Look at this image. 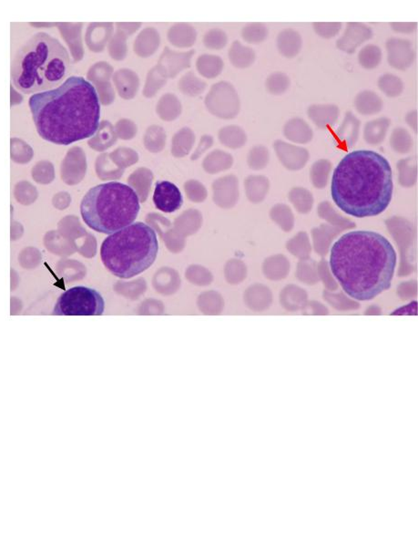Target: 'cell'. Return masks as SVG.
<instances>
[{
    "mask_svg": "<svg viewBox=\"0 0 418 548\" xmlns=\"http://www.w3.org/2000/svg\"><path fill=\"white\" fill-rule=\"evenodd\" d=\"M289 198L298 211L306 212L311 209L312 196L309 191L304 189V188H293L289 193Z\"/></svg>",
    "mask_w": 418,
    "mask_h": 548,
    "instance_id": "cb8c5ba5",
    "label": "cell"
},
{
    "mask_svg": "<svg viewBox=\"0 0 418 548\" xmlns=\"http://www.w3.org/2000/svg\"><path fill=\"white\" fill-rule=\"evenodd\" d=\"M158 251L159 241L153 229L136 222L110 235L102 243L101 257L112 275L129 279L149 270Z\"/></svg>",
    "mask_w": 418,
    "mask_h": 548,
    "instance_id": "5b68a950",
    "label": "cell"
},
{
    "mask_svg": "<svg viewBox=\"0 0 418 548\" xmlns=\"http://www.w3.org/2000/svg\"><path fill=\"white\" fill-rule=\"evenodd\" d=\"M329 263L349 297L371 300L391 287L397 253L384 235L351 231L334 243Z\"/></svg>",
    "mask_w": 418,
    "mask_h": 548,
    "instance_id": "7a4b0ae2",
    "label": "cell"
},
{
    "mask_svg": "<svg viewBox=\"0 0 418 548\" xmlns=\"http://www.w3.org/2000/svg\"><path fill=\"white\" fill-rule=\"evenodd\" d=\"M140 209L137 193L120 182L96 185L88 191L80 204L86 225L105 235H112L134 224Z\"/></svg>",
    "mask_w": 418,
    "mask_h": 548,
    "instance_id": "8992f818",
    "label": "cell"
},
{
    "mask_svg": "<svg viewBox=\"0 0 418 548\" xmlns=\"http://www.w3.org/2000/svg\"><path fill=\"white\" fill-rule=\"evenodd\" d=\"M232 56H234V62L235 64H238V63H241V64L245 66L247 64H250L251 62H253L254 59V52L251 51V49H247L246 48H243L240 49L236 47L234 49V53H232Z\"/></svg>",
    "mask_w": 418,
    "mask_h": 548,
    "instance_id": "83f0119b",
    "label": "cell"
},
{
    "mask_svg": "<svg viewBox=\"0 0 418 548\" xmlns=\"http://www.w3.org/2000/svg\"><path fill=\"white\" fill-rule=\"evenodd\" d=\"M105 301L97 290L87 287H75L58 298L53 309L57 315H101Z\"/></svg>",
    "mask_w": 418,
    "mask_h": 548,
    "instance_id": "52a82bcc",
    "label": "cell"
},
{
    "mask_svg": "<svg viewBox=\"0 0 418 548\" xmlns=\"http://www.w3.org/2000/svg\"><path fill=\"white\" fill-rule=\"evenodd\" d=\"M315 33L323 38H332L339 34L341 22H315L312 24Z\"/></svg>",
    "mask_w": 418,
    "mask_h": 548,
    "instance_id": "d4e9b609",
    "label": "cell"
},
{
    "mask_svg": "<svg viewBox=\"0 0 418 548\" xmlns=\"http://www.w3.org/2000/svg\"><path fill=\"white\" fill-rule=\"evenodd\" d=\"M361 121L353 113L348 112L341 126L336 132V139L340 146L345 149H350L356 145L359 137Z\"/></svg>",
    "mask_w": 418,
    "mask_h": 548,
    "instance_id": "4fadbf2b",
    "label": "cell"
},
{
    "mask_svg": "<svg viewBox=\"0 0 418 548\" xmlns=\"http://www.w3.org/2000/svg\"><path fill=\"white\" fill-rule=\"evenodd\" d=\"M382 56L383 54H382L381 49L370 44L360 51L358 60L362 68L367 69V70H373L380 64Z\"/></svg>",
    "mask_w": 418,
    "mask_h": 548,
    "instance_id": "44dd1931",
    "label": "cell"
},
{
    "mask_svg": "<svg viewBox=\"0 0 418 548\" xmlns=\"http://www.w3.org/2000/svg\"><path fill=\"white\" fill-rule=\"evenodd\" d=\"M332 198L350 217H376L386 211L394 192L391 165L369 150L354 151L341 160L332 179Z\"/></svg>",
    "mask_w": 418,
    "mask_h": 548,
    "instance_id": "3957f363",
    "label": "cell"
},
{
    "mask_svg": "<svg viewBox=\"0 0 418 548\" xmlns=\"http://www.w3.org/2000/svg\"><path fill=\"white\" fill-rule=\"evenodd\" d=\"M268 29L265 25L256 23L251 25L243 32L246 40L251 43H262L267 38Z\"/></svg>",
    "mask_w": 418,
    "mask_h": 548,
    "instance_id": "484cf974",
    "label": "cell"
},
{
    "mask_svg": "<svg viewBox=\"0 0 418 548\" xmlns=\"http://www.w3.org/2000/svg\"><path fill=\"white\" fill-rule=\"evenodd\" d=\"M383 106L380 97L372 91H361L354 99V107L360 115H375L381 112Z\"/></svg>",
    "mask_w": 418,
    "mask_h": 548,
    "instance_id": "2e32d148",
    "label": "cell"
},
{
    "mask_svg": "<svg viewBox=\"0 0 418 548\" xmlns=\"http://www.w3.org/2000/svg\"><path fill=\"white\" fill-rule=\"evenodd\" d=\"M251 166L256 169L265 168L269 162V151L265 146H258L251 151Z\"/></svg>",
    "mask_w": 418,
    "mask_h": 548,
    "instance_id": "4316f807",
    "label": "cell"
},
{
    "mask_svg": "<svg viewBox=\"0 0 418 548\" xmlns=\"http://www.w3.org/2000/svg\"><path fill=\"white\" fill-rule=\"evenodd\" d=\"M331 170L332 163L330 160L325 159L317 160L312 165L311 171H310L312 184L315 187L319 188V189L325 187L326 184H328L329 174H330Z\"/></svg>",
    "mask_w": 418,
    "mask_h": 548,
    "instance_id": "ffe728a7",
    "label": "cell"
},
{
    "mask_svg": "<svg viewBox=\"0 0 418 548\" xmlns=\"http://www.w3.org/2000/svg\"><path fill=\"white\" fill-rule=\"evenodd\" d=\"M406 123L408 124L409 126L411 127L412 130L414 132H417V110H413V112L408 113L406 116Z\"/></svg>",
    "mask_w": 418,
    "mask_h": 548,
    "instance_id": "f546056e",
    "label": "cell"
},
{
    "mask_svg": "<svg viewBox=\"0 0 418 548\" xmlns=\"http://www.w3.org/2000/svg\"><path fill=\"white\" fill-rule=\"evenodd\" d=\"M71 69L70 54L65 47L51 35L38 32L16 52L11 80L25 94L43 93L62 84Z\"/></svg>",
    "mask_w": 418,
    "mask_h": 548,
    "instance_id": "277c9868",
    "label": "cell"
},
{
    "mask_svg": "<svg viewBox=\"0 0 418 548\" xmlns=\"http://www.w3.org/2000/svg\"><path fill=\"white\" fill-rule=\"evenodd\" d=\"M392 29L397 32L411 33L417 29V22H391L390 23Z\"/></svg>",
    "mask_w": 418,
    "mask_h": 548,
    "instance_id": "f1b7e54d",
    "label": "cell"
},
{
    "mask_svg": "<svg viewBox=\"0 0 418 548\" xmlns=\"http://www.w3.org/2000/svg\"><path fill=\"white\" fill-rule=\"evenodd\" d=\"M390 124H391V121L389 118L384 117L368 121L364 129L365 142L373 146L380 145L386 139Z\"/></svg>",
    "mask_w": 418,
    "mask_h": 548,
    "instance_id": "e0dca14e",
    "label": "cell"
},
{
    "mask_svg": "<svg viewBox=\"0 0 418 548\" xmlns=\"http://www.w3.org/2000/svg\"><path fill=\"white\" fill-rule=\"evenodd\" d=\"M153 203L160 211L174 213L184 204V198L179 187L169 181H158L155 184Z\"/></svg>",
    "mask_w": 418,
    "mask_h": 548,
    "instance_id": "ba28073f",
    "label": "cell"
},
{
    "mask_svg": "<svg viewBox=\"0 0 418 548\" xmlns=\"http://www.w3.org/2000/svg\"><path fill=\"white\" fill-rule=\"evenodd\" d=\"M29 105L38 134L47 142L70 145L98 131L101 102L83 77H69L59 87L33 94Z\"/></svg>",
    "mask_w": 418,
    "mask_h": 548,
    "instance_id": "6da1fadb",
    "label": "cell"
},
{
    "mask_svg": "<svg viewBox=\"0 0 418 548\" xmlns=\"http://www.w3.org/2000/svg\"><path fill=\"white\" fill-rule=\"evenodd\" d=\"M387 60L391 67L399 71L408 70L415 60V51L410 40L391 38L386 41Z\"/></svg>",
    "mask_w": 418,
    "mask_h": 548,
    "instance_id": "9c48e42d",
    "label": "cell"
},
{
    "mask_svg": "<svg viewBox=\"0 0 418 548\" xmlns=\"http://www.w3.org/2000/svg\"><path fill=\"white\" fill-rule=\"evenodd\" d=\"M276 156L288 170L297 171L303 169L309 160L310 154L306 148L300 147L278 140L273 143Z\"/></svg>",
    "mask_w": 418,
    "mask_h": 548,
    "instance_id": "30bf717a",
    "label": "cell"
},
{
    "mask_svg": "<svg viewBox=\"0 0 418 548\" xmlns=\"http://www.w3.org/2000/svg\"><path fill=\"white\" fill-rule=\"evenodd\" d=\"M303 40L300 33L293 29H285L279 33L278 49L285 58L293 59L300 53Z\"/></svg>",
    "mask_w": 418,
    "mask_h": 548,
    "instance_id": "9a60e30c",
    "label": "cell"
},
{
    "mask_svg": "<svg viewBox=\"0 0 418 548\" xmlns=\"http://www.w3.org/2000/svg\"><path fill=\"white\" fill-rule=\"evenodd\" d=\"M373 37V30L370 27L360 22L347 23L344 35L337 40L336 47L340 51L353 54L357 48Z\"/></svg>",
    "mask_w": 418,
    "mask_h": 548,
    "instance_id": "8fae6325",
    "label": "cell"
},
{
    "mask_svg": "<svg viewBox=\"0 0 418 548\" xmlns=\"http://www.w3.org/2000/svg\"><path fill=\"white\" fill-rule=\"evenodd\" d=\"M398 181L405 187H413L417 179V157L404 158L398 160Z\"/></svg>",
    "mask_w": 418,
    "mask_h": 548,
    "instance_id": "ac0fdd59",
    "label": "cell"
},
{
    "mask_svg": "<svg viewBox=\"0 0 418 548\" xmlns=\"http://www.w3.org/2000/svg\"><path fill=\"white\" fill-rule=\"evenodd\" d=\"M378 88L386 96L394 98L402 94L404 83L399 77L393 74H384L378 80Z\"/></svg>",
    "mask_w": 418,
    "mask_h": 548,
    "instance_id": "7402d4cb",
    "label": "cell"
},
{
    "mask_svg": "<svg viewBox=\"0 0 418 548\" xmlns=\"http://www.w3.org/2000/svg\"><path fill=\"white\" fill-rule=\"evenodd\" d=\"M309 118L318 128H331L336 123L340 115L339 106L334 104H314L308 108Z\"/></svg>",
    "mask_w": 418,
    "mask_h": 548,
    "instance_id": "7c38bea8",
    "label": "cell"
},
{
    "mask_svg": "<svg viewBox=\"0 0 418 548\" xmlns=\"http://www.w3.org/2000/svg\"><path fill=\"white\" fill-rule=\"evenodd\" d=\"M413 138L405 128L397 127L392 132L390 136V145L395 153L408 154L413 148Z\"/></svg>",
    "mask_w": 418,
    "mask_h": 548,
    "instance_id": "d6986e66",
    "label": "cell"
},
{
    "mask_svg": "<svg viewBox=\"0 0 418 548\" xmlns=\"http://www.w3.org/2000/svg\"><path fill=\"white\" fill-rule=\"evenodd\" d=\"M291 80L289 77L281 71L273 73L268 77L267 80V88L268 91L273 95H282L286 93L289 88Z\"/></svg>",
    "mask_w": 418,
    "mask_h": 548,
    "instance_id": "603a6c76",
    "label": "cell"
},
{
    "mask_svg": "<svg viewBox=\"0 0 418 548\" xmlns=\"http://www.w3.org/2000/svg\"><path fill=\"white\" fill-rule=\"evenodd\" d=\"M282 132L286 139L301 145H306L314 138L311 126L301 118H293L288 121Z\"/></svg>",
    "mask_w": 418,
    "mask_h": 548,
    "instance_id": "5bb4252c",
    "label": "cell"
}]
</instances>
